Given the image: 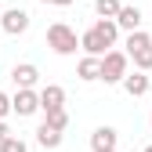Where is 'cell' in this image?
Instances as JSON below:
<instances>
[{
  "instance_id": "cell-1",
  "label": "cell",
  "mask_w": 152,
  "mask_h": 152,
  "mask_svg": "<svg viewBox=\"0 0 152 152\" xmlns=\"http://www.w3.org/2000/svg\"><path fill=\"white\" fill-rule=\"evenodd\" d=\"M47 47L65 58V54H76L80 36H76V29H69L65 22H51V26H47Z\"/></svg>"
},
{
  "instance_id": "cell-2",
  "label": "cell",
  "mask_w": 152,
  "mask_h": 152,
  "mask_svg": "<svg viewBox=\"0 0 152 152\" xmlns=\"http://www.w3.org/2000/svg\"><path fill=\"white\" fill-rule=\"evenodd\" d=\"M127 72H130V54L127 51H105L102 54V80L105 83H123Z\"/></svg>"
},
{
  "instance_id": "cell-3",
  "label": "cell",
  "mask_w": 152,
  "mask_h": 152,
  "mask_svg": "<svg viewBox=\"0 0 152 152\" xmlns=\"http://www.w3.org/2000/svg\"><path fill=\"white\" fill-rule=\"evenodd\" d=\"M11 105H15L18 116H36V112H40V91L36 87H18L11 94Z\"/></svg>"
},
{
  "instance_id": "cell-4",
  "label": "cell",
  "mask_w": 152,
  "mask_h": 152,
  "mask_svg": "<svg viewBox=\"0 0 152 152\" xmlns=\"http://www.w3.org/2000/svg\"><path fill=\"white\" fill-rule=\"evenodd\" d=\"M0 29L11 33V36H22L29 29V11L26 7H7V11H0Z\"/></svg>"
},
{
  "instance_id": "cell-5",
  "label": "cell",
  "mask_w": 152,
  "mask_h": 152,
  "mask_svg": "<svg viewBox=\"0 0 152 152\" xmlns=\"http://www.w3.org/2000/svg\"><path fill=\"white\" fill-rule=\"evenodd\" d=\"M80 51H83V54H98V58H102L105 51H112V44H109V36H105L98 26H91V29L80 36Z\"/></svg>"
},
{
  "instance_id": "cell-6",
  "label": "cell",
  "mask_w": 152,
  "mask_h": 152,
  "mask_svg": "<svg viewBox=\"0 0 152 152\" xmlns=\"http://www.w3.org/2000/svg\"><path fill=\"white\" fill-rule=\"evenodd\" d=\"M11 83L15 87H36V83H40V69H36L33 62H18L11 69Z\"/></svg>"
},
{
  "instance_id": "cell-7",
  "label": "cell",
  "mask_w": 152,
  "mask_h": 152,
  "mask_svg": "<svg viewBox=\"0 0 152 152\" xmlns=\"http://www.w3.org/2000/svg\"><path fill=\"white\" fill-rule=\"evenodd\" d=\"M54 109H65V91L58 83H47L40 87V112H54Z\"/></svg>"
},
{
  "instance_id": "cell-8",
  "label": "cell",
  "mask_w": 152,
  "mask_h": 152,
  "mask_svg": "<svg viewBox=\"0 0 152 152\" xmlns=\"http://www.w3.org/2000/svg\"><path fill=\"white\" fill-rule=\"evenodd\" d=\"M123 91L130 94V98H145V94H148V72H145V69L127 72V76H123Z\"/></svg>"
},
{
  "instance_id": "cell-9",
  "label": "cell",
  "mask_w": 152,
  "mask_h": 152,
  "mask_svg": "<svg viewBox=\"0 0 152 152\" xmlns=\"http://www.w3.org/2000/svg\"><path fill=\"white\" fill-rule=\"evenodd\" d=\"M116 145H120L116 127H98V130L91 134V148H94V152H112Z\"/></svg>"
},
{
  "instance_id": "cell-10",
  "label": "cell",
  "mask_w": 152,
  "mask_h": 152,
  "mask_svg": "<svg viewBox=\"0 0 152 152\" xmlns=\"http://www.w3.org/2000/svg\"><path fill=\"white\" fill-rule=\"evenodd\" d=\"M76 76H80L83 83L102 80V58H98V54H83V58H80V65H76Z\"/></svg>"
},
{
  "instance_id": "cell-11",
  "label": "cell",
  "mask_w": 152,
  "mask_h": 152,
  "mask_svg": "<svg viewBox=\"0 0 152 152\" xmlns=\"http://www.w3.org/2000/svg\"><path fill=\"white\" fill-rule=\"evenodd\" d=\"M62 134H65V130L51 127V123L44 120L40 127H36V145H40V148H58V145H62Z\"/></svg>"
},
{
  "instance_id": "cell-12",
  "label": "cell",
  "mask_w": 152,
  "mask_h": 152,
  "mask_svg": "<svg viewBox=\"0 0 152 152\" xmlns=\"http://www.w3.org/2000/svg\"><path fill=\"white\" fill-rule=\"evenodd\" d=\"M116 22H120V29H123V33H134V29H141V7H134V4H123V7H120V15H116Z\"/></svg>"
},
{
  "instance_id": "cell-13",
  "label": "cell",
  "mask_w": 152,
  "mask_h": 152,
  "mask_svg": "<svg viewBox=\"0 0 152 152\" xmlns=\"http://www.w3.org/2000/svg\"><path fill=\"white\" fill-rule=\"evenodd\" d=\"M148 44H152V36H148L145 29H134V33H127V44H123V47H127V54H134V51H141V47H148Z\"/></svg>"
},
{
  "instance_id": "cell-14",
  "label": "cell",
  "mask_w": 152,
  "mask_h": 152,
  "mask_svg": "<svg viewBox=\"0 0 152 152\" xmlns=\"http://www.w3.org/2000/svg\"><path fill=\"white\" fill-rule=\"evenodd\" d=\"M120 0H94V11H98V18H116L120 15Z\"/></svg>"
},
{
  "instance_id": "cell-15",
  "label": "cell",
  "mask_w": 152,
  "mask_h": 152,
  "mask_svg": "<svg viewBox=\"0 0 152 152\" xmlns=\"http://www.w3.org/2000/svg\"><path fill=\"white\" fill-rule=\"evenodd\" d=\"M44 120H47L51 127L65 130V127H69V112H65V109H54V112H44Z\"/></svg>"
},
{
  "instance_id": "cell-16",
  "label": "cell",
  "mask_w": 152,
  "mask_h": 152,
  "mask_svg": "<svg viewBox=\"0 0 152 152\" xmlns=\"http://www.w3.org/2000/svg\"><path fill=\"white\" fill-rule=\"evenodd\" d=\"M130 58H134V65H138V69H145V72H148V69H152V44H148V47H141V51H134Z\"/></svg>"
},
{
  "instance_id": "cell-17",
  "label": "cell",
  "mask_w": 152,
  "mask_h": 152,
  "mask_svg": "<svg viewBox=\"0 0 152 152\" xmlns=\"http://www.w3.org/2000/svg\"><path fill=\"white\" fill-rule=\"evenodd\" d=\"M0 152H29V145H26L22 138H18V134H11L4 145H0Z\"/></svg>"
},
{
  "instance_id": "cell-18",
  "label": "cell",
  "mask_w": 152,
  "mask_h": 152,
  "mask_svg": "<svg viewBox=\"0 0 152 152\" xmlns=\"http://www.w3.org/2000/svg\"><path fill=\"white\" fill-rule=\"evenodd\" d=\"M7 112H15V105H11V94H4V91H0V120H4Z\"/></svg>"
},
{
  "instance_id": "cell-19",
  "label": "cell",
  "mask_w": 152,
  "mask_h": 152,
  "mask_svg": "<svg viewBox=\"0 0 152 152\" xmlns=\"http://www.w3.org/2000/svg\"><path fill=\"white\" fill-rule=\"evenodd\" d=\"M7 138H11V127H7V120H0V145H4Z\"/></svg>"
},
{
  "instance_id": "cell-20",
  "label": "cell",
  "mask_w": 152,
  "mask_h": 152,
  "mask_svg": "<svg viewBox=\"0 0 152 152\" xmlns=\"http://www.w3.org/2000/svg\"><path fill=\"white\" fill-rule=\"evenodd\" d=\"M40 4H54V7H69V4H76V0H40Z\"/></svg>"
},
{
  "instance_id": "cell-21",
  "label": "cell",
  "mask_w": 152,
  "mask_h": 152,
  "mask_svg": "<svg viewBox=\"0 0 152 152\" xmlns=\"http://www.w3.org/2000/svg\"><path fill=\"white\" fill-rule=\"evenodd\" d=\"M145 152H152V145H145Z\"/></svg>"
},
{
  "instance_id": "cell-22",
  "label": "cell",
  "mask_w": 152,
  "mask_h": 152,
  "mask_svg": "<svg viewBox=\"0 0 152 152\" xmlns=\"http://www.w3.org/2000/svg\"><path fill=\"white\" fill-rule=\"evenodd\" d=\"M0 11H4V0H0Z\"/></svg>"
},
{
  "instance_id": "cell-23",
  "label": "cell",
  "mask_w": 152,
  "mask_h": 152,
  "mask_svg": "<svg viewBox=\"0 0 152 152\" xmlns=\"http://www.w3.org/2000/svg\"><path fill=\"white\" fill-rule=\"evenodd\" d=\"M112 152H120V148H112Z\"/></svg>"
},
{
  "instance_id": "cell-24",
  "label": "cell",
  "mask_w": 152,
  "mask_h": 152,
  "mask_svg": "<svg viewBox=\"0 0 152 152\" xmlns=\"http://www.w3.org/2000/svg\"><path fill=\"white\" fill-rule=\"evenodd\" d=\"M148 123H152V116H148Z\"/></svg>"
},
{
  "instance_id": "cell-25",
  "label": "cell",
  "mask_w": 152,
  "mask_h": 152,
  "mask_svg": "<svg viewBox=\"0 0 152 152\" xmlns=\"http://www.w3.org/2000/svg\"><path fill=\"white\" fill-rule=\"evenodd\" d=\"M0 33H4V29H0Z\"/></svg>"
}]
</instances>
